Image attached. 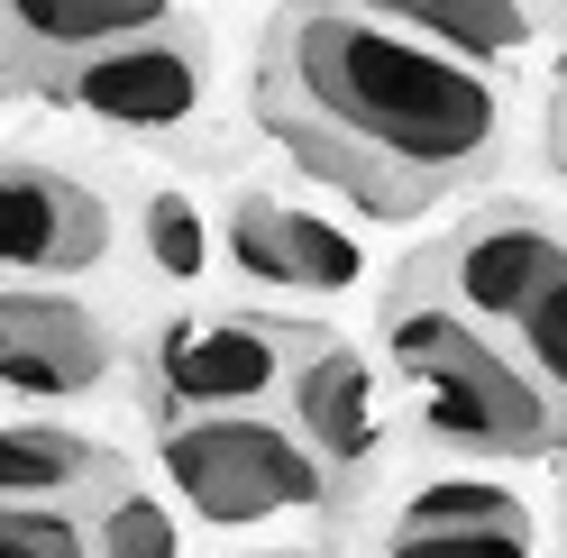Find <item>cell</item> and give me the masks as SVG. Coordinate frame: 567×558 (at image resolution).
<instances>
[{
    "label": "cell",
    "instance_id": "cell-17",
    "mask_svg": "<svg viewBox=\"0 0 567 558\" xmlns=\"http://www.w3.org/2000/svg\"><path fill=\"white\" fill-rule=\"evenodd\" d=\"M101 558H184V531L156 495H111L101 504V531H92Z\"/></svg>",
    "mask_w": 567,
    "mask_h": 558
},
{
    "label": "cell",
    "instance_id": "cell-9",
    "mask_svg": "<svg viewBox=\"0 0 567 558\" xmlns=\"http://www.w3.org/2000/svg\"><path fill=\"white\" fill-rule=\"evenodd\" d=\"M567 266V238L540 220V211H485V220H467L449 238V257H440V275H449V293H457V321H522L530 302L549 293V275Z\"/></svg>",
    "mask_w": 567,
    "mask_h": 558
},
{
    "label": "cell",
    "instance_id": "cell-12",
    "mask_svg": "<svg viewBox=\"0 0 567 558\" xmlns=\"http://www.w3.org/2000/svg\"><path fill=\"white\" fill-rule=\"evenodd\" d=\"M293 431L321 467H367L375 458V366L348 339H321L293 366Z\"/></svg>",
    "mask_w": 567,
    "mask_h": 558
},
{
    "label": "cell",
    "instance_id": "cell-16",
    "mask_svg": "<svg viewBox=\"0 0 567 558\" xmlns=\"http://www.w3.org/2000/svg\"><path fill=\"white\" fill-rule=\"evenodd\" d=\"M513 339H522V366H530V385H540L549 403H567V266L549 275V293L513 321Z\"/></svg>",
    "mask_w": 567,
    "mask_h": 558
},
{
    "label": "cell",
    "instance_id": "cell-2",
    "mask_svg": "<svg viewBox=\"0 0 567 558\" xmlns=\"http://www.w3.org/2000/svg\"><path fill=\"white\" fill-rule=\"evenodd\" d=\"M384 348L412 375L421 422L449 448H476V458H540L558 440V403L530 385V366L504 358L476 321H457L449 302H394Z\"/></svg>",
    "mask_w": 567,
    "mask_h": 558
},
{
    "label": "cell",
    "instance_id": "cell-18",
    "mask_svg": "<svg viewBox=\"0 0 567 558\" xmlns=\"http://www.w3.org/2000/svg\"><path fill=\"white\" fill-rule=\"evenodd\" d=\"M0 558H101L92 531L64 521V504H0Z\"/></svg>",
    "mask_w": 567,
    "mask_h": 558
},
{
    "label": "cell",
    "instance_id": "cell-14",
    "mask_svg": "<svg viewBox=\"0 0 567 558\" xmlns=\"http://www.w3.org/2000/svg\"><path fill=\"white\" fill-rule=\"evenodd\" d=\"M403 19L467 64H504L530 46V0H403Z\"/></svg>",
    "mask_w": 567,
    "mask_h": 558
},
{
    "label": "cell",
    "instance_id": "cell-1",
    "mask_svg": "<svg viewBox=\"0 0 567 558\" xmlns=\"http://www.w3.org/2000/svg\"><path fill=\"white\" fill-rule=\"evenodd\" d=\"M257 128L311 184L412 220L504 156V92L367 0H293L257 38Z\"/></svg>",
    "mask_w": 567,
    "mask_h": 558
},
{
    "label": "cell",
    "instance_id": "cell-11",
    "mask_svg": "<svg viewBox=\"0 0 567 558\" xmlns=\"http://www.w3.org/2000/svg\"><path fill=\"white\" fill-rule=\"evenodd\" d=\"M229 257L257 275V285H275V293H348L367 275L358 238L330 229L321 211L275 202V193H247L238 211H229Z\"/></svg>",
    "mask_w": 567,
    "mask_h": 558
},
{
    "label": "cell",
    "instance_id": "cell-20",
    "mask_svg": "<svg viewBox=\"0 0 567 558\" xmlns=\"http://www.w3.org/2000/svg\"><path fill=\"white\" fill-rule=\"evenodd\" d=\"M549 458H558V467H567V422H558V440H549Z\"/></svg>",
    "mask_w": 567,
    "mask_h": 558
},
{
    "label": "cell",
    "instance_id": "cell-3",
    "mask_svg": "<svg viewBox=\"0 0 567 558\" xmlns=\"http://www.w3.org/2000/svg\"><path fill=\"white\" fill-rule=\"evenodd\" d=\"M165 476H174V495L202 521H220V531L330 504V467L302 448V431L266 422V412H202V422H174L165 431Z\"/></svg>",
    "mask_w": 567,
    "mask_h": 558
},
{
    "label": "cell",
    "instance_id": "cell-5",
    "mask_svg": "<svg viewBox=\"0 0 567 558\" xmlns=\"http://www.w3.org/2000/svg\"><path fill=\"white\" fill-rule=\"evenodd\" d=\"M293 375V339L284 321L257 311H220V321H174L156 339V385L202 422V412H257V394H275Z\"/></svg>",
    "mask_w": 567,
    "mask_h": 558
},
{
    "label": "cell",
    "instance_id": "cell-7",
    "mask_svg": "<svg viewBox=\"0 0 567 558\" xmlns=\"http://www.w3.org/2000/svg\"><path fill=\"white\" fill-rule=\"evenodd\" d=\"M156 28H174L165 0H0V83L55 92L74 64L128 38H156Z\"/></svg>",
    "mask_w": 567,
    "mask_h": 558
},
{
    "label": "cell",
    "instance_id": "cell-15",
    "mask_svg": "<svg viewBox=\"0 0 567 558\" xmlns=\"http://www.w3.org/2000/svg\"><path fill=\"white\" fill-rule=\"evenodd\" d=\"M137 229H147V257H156V275H174V285H193V275H202V257H210V229H202V211H193V193H147Z\"/></svg>",
    "mask_w": 567,
    "mask_h": 558
},
{
    "label": "cell",
    "instance_id": "cell-8",
    "mask_svg": "<svg viewBox=\"0 0 567 558\" xmlns=\"http://www.w3.org/2000/svg\"><path fill=\"white\" fill-rule=\"evenodd\" d=\"M111 257V202L74 174L0 165V285L19 275H83Z\"/></svg>",
    "mask_w": 567,
    "mask_h": 558
},
{
    "label": "cell",
    "instance_id": "cell-6",
    "mask_svg": "<svg viewBox=\"0 0 567 558\" xmlns=\"http://www.w3.org/2000/svg\"><path fill=\"white\" fill-rule=\"evenodd\" d=\"M111 375H120V339L83 302L38 293V285H0V385L10 394L74 403V394H101Z\"/></svg>",
    "mask_w": 567,
    "mask_h": 558
},
{
    "label": "cell",
    "instance_id": "cell-4",
    "mask_svg": "<svg viewBox=\"0 0 567 558\" xmlns=\"http://www.w3.org/2000/svg\"><path fill=\"white\" fill-rule=\"evenodd\" d=\"M55 101H74L83 120L128 128V137L184 128L202 101H210V46L193 38V28H156V38H128L111 55L74 64V74L55 83Z\"/></svg>",
    "mask_w": 567,
    "mask_h": 558
},
{
    "label": "cell",
    "instance_id": "cell-10",
    "mask_svg": "<svg viewBox=\"0 0 567 558\" xmlns=\"http://www.w3.org/2000/svg\"><path fill=\"white\" fill-rule=\"evenodd\" d=\"M394 558H530V504L494 476H431L394 513Z\"/></svg>",
    "mask_w": 567,
    "mask_h": 558
},
{
    "label": "cell",
    "instance_id": "cell-13",
    "mask_svg": "<svg viewBox=\"0 0 567 558\" xmlns=\"http://www.w3.org/2000/svg\"><path fill=\"white\" fill-rule=\"evenodd\" d=\"M101 476V448L55 422H10L0 431V504H64L74 485Z\"/></svg>",
    "mask_w": 567,
    "mask_h": 558
},
{
    "label": "cell",
    "instance_id": "cell-19",
    "mask_svg": "<svg viewBox=\"0 0 567 558\" xmlns=\"http://www.w3.org/2000/svg\"><path fill=\"white\" fill-rule=\"evenodd\" d=\"M549 156H558V174H567V83H558V101H549Z\"/></svg>",
    "mask_w": 567,
    "mask_h": 558
}]
</instances>
